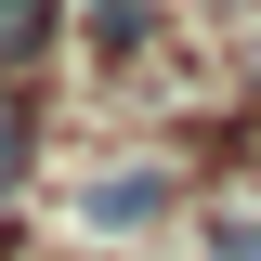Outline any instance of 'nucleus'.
<instances>
[{
  "mask_svg": "<svg viewBox=\"0 0 261 261\" xmlns=\"http://www.w3.org/2000/svg\"><path fill=\"white\" fill-rule=\"evenodd\" d=\"M170 209V183L157 170H118V183H92V222H157Z\"/></svg>",
  "mask_w": 261,
  "mask_h": 261,
  "instance_id": "2",
  "label": "nucleus"
},
{
  "mask_svg": "<svg viewBox=\"0 0 261 261\" xmlns=\"http://www.w3.org/2000/svg\"><path fill=\"white\" fill-rule=\"evenodd\" d=\"M27 183V118H13V105H0V196Z\"/></svg>",
  "mask_w": 261,
  "mask_h": 261,
  "instance_id": "4",
  "label": "nucleus"
},
{
  "mask_svg": "<svg viewBox=\"0 0 261 261\" xmlns=\"http://www.w3.org/2000/svg\"><path fill=\"white\" fill-rule=\"evenodd\" d=\"M53 27H65V0H0V79L53 53Z\"/></svg>",
  "mask_w": 261,
  "mask_h": 261,
  "instance_id": "1",
  "label": "nucleus"
},
{
  "mask_svg": "<svg viewBox=\"0 0 261 261\" xmlns=\"http://www.w3.org/2000/svg\"><path fill=\"white\" fill-rule=\"evenodd\" d=\"M92 39L105 53H144V39H157V0H92Z\"/></svg>",
  "mask_w": 261,
  "mask_h": 261,
  "instance_id": "3",
  "label": "nucleus"
}]
</instances>
